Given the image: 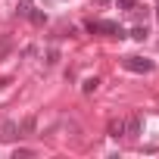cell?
I'll return each mask as SVG.
<instances>
[{
	"instance_id": "2",
	"label": "cell",
	"mask_w": 159,
	"mask_h": 159,
	"mask_svg": "<svg viewBox=\"0 0 159 159\" xmlns=\"http://www.w3.org/2000/svg\"><path fill=\"white\" fill-rule=\"evenodd\" d=\"M122 66L128 72H153V62L150 59H140V56H128V59H122Z\"/></svg>"
},
{
	"instance_id": "10",
	"label": "cell",
	"mask_w": 159,
	"mask_h": 159,
	"mask_svg": "<svg viewBox=\"0 0 159 159\" xmlns=\"http://www.w3.org/2000/svg\"><path fill=\"white\" fill-rule=\"evenodd\" d=\"M28 10H31V0H22V3L16 7V13H19V16H28Z\"/></svg>"
},
{
	"instance_id": "9",
	"label": "cell",
	"mask_w": 159,
	"mask_h": 159,
	"mask_svg": "<svg viewBox=\"0 0 159 159\" xmlns=\"http://www.w3.org/2000/svg\"><path fill=\"white\" fill-rule=\"evenodd\" d=\"M119 10H137V0H116Z\"/></svg>"
},
{
	"instance_id": "8",
	"label": "cell",
	"mask_w": 159,
	"mask_h": 159,
	"mask_svg": "<svg viewBox=\"0 0 159 159\" xmlns=\"http://www.w3.org/2000/svg\"><path fill=\"white\" fill-rule=\"evenodd\" d=\"M28 19H31L34 25H44V22H47V16H44L41 10H28Z\"/></svg>"
},
{
	"instance_id": "5",
	"label": "cell",
	"mask_w": 159,
	"mask_h": 159,
	"mask_svg": "<svg viewBox=\"0 0 159 159\" xmlns=\"http://www.w3.org/2000/svg\"><path fill=\"white\" fill-rule=\"evenodd\" d=\"M106 134H109V137H122V134H125V119H112V122L106 125Z\"/></svg>"
},
{
	"instance_id": "11",
	"label": "cell",
	"mask_w": 159,
	"mask_h": 159,
	"mask_svg": "<svg viewBox=\"0 0 159 159\" xmlns=\"http://www.w3.org/2000/svg\"><path fill=\"white\" fill-rule=\"evenodd\" d=\"M131 38H134V41H143V38H147V28H143V25H137V28L131 31Z\"/></svg>"
},
{
	"instance_id": "4",
	"label": "cell",
	"mask_w": 159,
	"mask_h": 159,
	"mask_svg": "<svg viewBox=\"0 0 159 159\" xmlns=\"http://www.w3.org/2000/svg\"><path fill=\"white\" fill-rule=\"evenodd\" d=\"M34 128H38V119H34V116H28V119H22L19 134H22V137H31V134H34Z\"/></svg>"
},
{
	"instance_id": "1",
	"label": "cell",
	"mask_w": 159,
	"mask_h": 159,
	"mask_svg": "<svg viewBox=\"0 0 159 159\" xmlns=\"http://www.w3.org/2000/svg\"><path fill=\"white\" fill-rule=\"evenodd\" d=\"M91 34H109V38H125V31H122V25H116V22H97V19H91L88 25H84Z\"/></svg>"
},
{
	"instance_id": "6",
	"label": "cell",
	"mask_w": 159,
	"mask_h": 159,
	"mask_svg": "<svg viewBox=\"0 0 159 159\" xmlns=\"http://www.w3.org/2000/svg\"><path fill=\"white\" fill-rule=\"evenodd\" d=\"M125 134H131V137H137V134H140V119H137V116L125 122Z\"/></svg>"
},
{
	"instance_id": "12",
	"label": "cell",
	"mask_w": 159,
	"mask_h": 159,
	"mask_svg": "<svg viewBox=\"0 0 159 159\" xmlns=\"http://www.w3.org/2000/svg\"><path fill=\"white\" fill-rule=\"evenodd\" d=\"M56 59H59V53L56 50H47V66H56Z\"/></svg>"
},
{
	"instance_id": "7",
	"label": "cell",
	"mask_w": 159,
	"mask_h": 159,
	"mask_svg": "<svg viewBox=\"0 0 159 159\" xmlns=\"http://www.w3.org/2000/svg\"><path fill=\"white\" fill-rule=\"evenodd\" d=\"M97 88H100V78H84V84H81V91H84V94H94Z\"/></svg>"
},
{
	"instance_id": "13",
	"label": "cell",
	"mask_w": 159,
	"mask_h": 159,
	"mask_svg": "<svg viewBox=\"0 0 159 159\" xmlns=\"http://www.w3.org/2000/svg\"><path fill=\"white\" fill-rule=\"evenodd\" d=\"M156 19H159V3H156Z\"/></svg>"
},
{
	"instance_id": "3",
	"label": "cell",
	"mask_w": 159,
	"mask_h": 159,
	"mask_svg": "<svg viewBox=\"0 0 159 159\" xmlns=\"http://www.w3.org/2000/svg\"><path fill=\"white\" fill-rule=\"evenodd\" d=\"M16 137H22L16 122H0V140H16Z\"/></svg>"
}]
</instances>
